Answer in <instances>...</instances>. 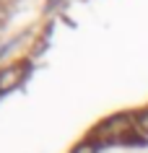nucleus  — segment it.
Returning a JSON list of instances; mask_svg holds the SVG:
<instances>
[{
    "label": "nucleus",
    "instance_id": "obj_1",
    "mask_svg": "<svg viewBox=\"0 0 148 153\" xmlns=\"http://www.w3.org/2000/svg\"><path fill=\"white\" fill-rule=\"evenodd\" d=\"M130 130H132V120L127 114H120V117L107 120L101 127H96L91 143H117V140H127V132Z\"/></svg>",
    "mask_w": 148,
    "mask_h": 153
},
{
    "label": "nucleus",
    "instance_id": "obj_2",
    "mask_svg": "<svg viewBox=\"0 0 148 153\" xmlns=\"http://www.w3.org/2000/svg\"><path fill=\"white\" fill-rule=\"evenodd\" d=\"M21 78H24V68H21V65H13V68L0 70V94L16 88L18 83H21Z\"/></svg>",
    "mask_w": 148,
    "mask_h": 153
},
{
    "label": "nucleus",
    "instance_id": "obj_3",
    "mask_svg": "<svg viewBox=\"0 0 148 153\" xmlns=\"http://www.w3.org/2000/svg\"><path fill=\"white\" fill-rule=\"evenodd\" d=\"M70 153H96V143H91V140L89 143H81V145H75Z\"/></svg>",
    "mask_w": 148,
    "mask_h": 153
},
{
    "label": "nucleus",
    "instance_id": "obj_4",
    "mask_svg": "<svg viewBox=\"0 0 148 153\" xmlns=\"http://www.w3.org/2000/svg\"><path fill=\"white\" fill-rule=\"evenodd\" d=\"M140 132H148V114L140 117Z\"/></svg>",
    "mask_w": 148,
    "mask_h": 153
}]
</instances>
